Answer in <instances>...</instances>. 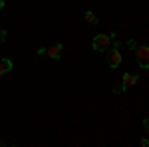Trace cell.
I'll list each match as a JSON object with an SVG mask.
<instances>
[{"instance_id": "cell-8", "label": "cell", "mask_w": 149, "mask_h": 147, "mask_svg": "<svg viewBox=\"0 0 149 147\" xmlns=\"http://www.w3.org/2000/svg\"><path fill=\"white\" fill-rule=\"evenodd\" d=\"M6 38H8V30H4V28H0V46L6 42Z\"/></svg>"}, {"instance_id": "cell-9", "label": "cell", "mask_w": 149, "mask_h": 147, "mask_svg": "<svg viewBox=\"0 0 149 147\" xmlns=\"http://www.w3.org/2000/svg\"><path fill=\"white\" fill-rule=\"evenodd\" d=\"M36 54H38V56H46V48H38Z\"/></svg>"}, {"instance_id": "cell-10", "label": "cell", "mask_w": 149, "mask_h": 147, "mask_svg": "<svg viewBox=\"0 0 149 147\" xmlns=\"http://www.w3.org/2000/svg\"><path fill=\"white\" fill-rule=\"evenodd\" d=\"M149 145V141H147V137H143V139H141V147H147Z\"/></svg>"}, {"instance_id": "cell-12", "label": "cell", "mask_w": 149, "mask_h": 147, "mask_svg": "<svg viewBox=\"0 0 149 147\" xmlns=\"http://www.w3.org/2000/svg\"><path fill=\"white\" fill-rule=\"evenodd\" d=\"M2 8H4V0H0V10H2Z\"/></svg>"}, {"instance_id": "cell-1", "label": "cell", "mask_w": 149, "mask_h": 147, "mask_svg": "<svg viewBox=\"0 0 149 147\" xmlns=\"http://www.w3.org/2000/svg\"><path fill=\"white\" fill-rule=\"evenodd\" d=\"M93 50L95 52H107L109 48H111V36H107V34H97L95 38H93Z\"/></svg>"}, {"instance_id": "cell-11", "label": "cell", "mask_w": 149, "mask_h": 147, "mask_svg": "<svg viewBox=\"0 0 149 147\" xmlns=\"http://www.w3.org/2000/svg\"><path fill=\"white\" fill-rule=\"evenodd\" d=\"M127 46H129L131 50H135V42H133V40H129V42H127Z\"/></svg>"}, {"instance_id": "cell-7", "label": "cell", "mask_w": 149, "mask_h": 147, "mask_svg": "<svg viewBox=\"0 0 149 147\" xmlns=\"http://www.w3.org/2000/svg\"><path fill=\"white\" fill-rule=\"evenodd\" d=\"M84 18H86V22H90V24H97V22H100V20H97V16H95L92 10L86 12V16H84Z\"/></svg>"}, {"instance_id": "cell-3", "label": "cell", "mask_w": 149, "mask_h": 147, "mask_svg": "<svg viewBox=\"0 0 149 147\" xmlns=\"http://www.w3.org/2000/svg\"><path fill=\"white\" fill-rule=\"evenodd\" d=\"M121 62H123V56H121V52L113 48L111 52H109V66L111 68H117V66H121Z\"/></svg>"}, {"instance_id": "cell-4", "label": "cell", "mask_w": 149, "mask_h": 147, "mask_svg": "<svg viewBox=\"0 0 149 147\" xmlns=\"http://www.w3.org/2000/svg\"><path fill=\"white\" fill-rule=\"evenodd\" d=\"M137 74H131V72H127L125 76H123V86H121V90L125 91L127 88H131V86H135L137 84Z\"/></svg>"}, {"instance_id": "cell-6", "label": "cell", "mask_w": 149, "mask_h": 147, "mask_svg": "<svg viewBox=\"0 0 149 147\" xmlns=\"http://www.w3.org/2000/svg\"><path fill=\"white\" fill-rule=\"evenodd\" d=\"M14 68V64H12L10 58H0V76H4V74H8L10 70Z\"/></svg>"}, {"instance_id": "cell-2", "label": "cell", "mask_w": 149, "mask_h": 147, "mask_svg": "<svg viewBox=\"0 0 149 147\" xmlns=\"http://www.w3.org/2000/svg\"><path fill=\"white\" fill-rule=\"evenodd\" d=\"M135 58H137L141 70L149 68V48L147 46H139V48H135Z\"/></svg>"}, {"instance_id": "cell-5", "label": "cell", "mask_w": 149, "mask_h": 147, "mask_svg": "<svg viewBox=\"0 0 149 147\" xmlns=\"http://www.w3.org/2000/svg\"><path fill=\"white\" fill-rule=\"evenodd\" d=\"M62 44H56V46H50V48H46V56H50L52 60H60L62 58Z\"/></svg>"}]
</instances>
